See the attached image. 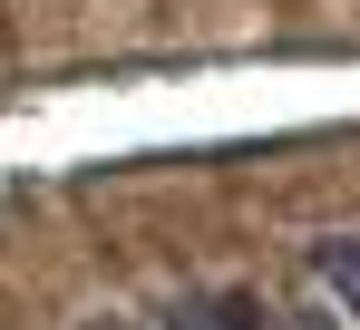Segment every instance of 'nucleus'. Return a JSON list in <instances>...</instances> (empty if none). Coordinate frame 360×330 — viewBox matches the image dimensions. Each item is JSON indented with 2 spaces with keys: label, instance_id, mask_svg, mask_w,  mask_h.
Instances as JSON below:
<instances>
[{
  "label": "nucleus",
  "instance_id": "4",
  "mask_svg": "<svg viewBox=\"0 0 360 330\" xmlns=\"http://www.w3.org/2000/svg\"><path fill=\"white\" fill-rule=\"evenodd\" d=\"M88 330H146V321H88Z\"/></svg>",
  "mask_w": 360,
  "mask_h": 330
},
{
  "label": "nucleus",
  "instance_id": "3",
  "mask_svg": "<svg viewBox=\"0 0 360 330\" xmlns=\"http://www.w3.org/2000/svg\"><path fill=\"white\" fill-rule=\"evenodd\" d=\"M273 330H341V311L321 301V311H273Z\"/></svg>",
  "mask_w": 360,
  "mask_h": 330
},
{
  "label": "nucleus",
  "instance_id": "1",
  "mask_svg": "<svg viewBox=\"0 0 360 330\" xmlns=\"http://www.w3.org/2000/svg\"><path fill=\"white\" fill-rule=\"evenodd\" d=\"M166 330H273V311H263V291H185Z\"/></svg>",
  "mask_w": 360,
  "mask_h": 330
},
{
  "label": "nucleus",
  "instance_id": "2",
  "mask_svg": "<svg viewBox=\"0 0 360 330\" xmlns=\"http://www.w3.org/2000/svg\"><path fill=\"white\" fill-rule=\"evenodd\" d=\"M311 282H321V301L341 321H360V233H321L311 243Z\"/></svg>",
  "mask_w": 360,
  "mask_h": 330
}]
</instances>
